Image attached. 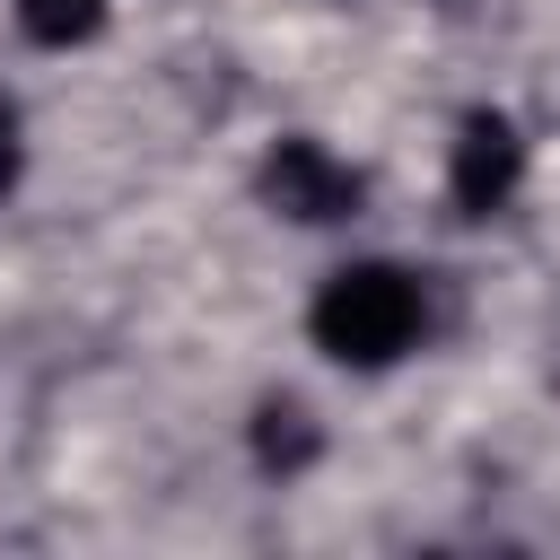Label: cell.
Returning <instances> with one entry per match:
<instances>
[{
	"label": "cell",
	"instance_id": "obj_1",
	"mask_svg": "<svg viewBox=\"0 0 560 560\" xmlns=\"http://www.w3.org/2000/svg\"><path fill=\"white\" fill-rule=\"evenodd\" d=\"M306 332H315V350L341 359V368H394L402 350H420L429 298H420V280H411L402 262H341V271L315 289Z\"/></svg>",
	"mask_w": 560,
	"mask_h": 560
},
{
	"label": "cell",
	"instance_id": "obj_2",
	"mask_svg": "<svg viewBox=\"0 0 560 560\" xmlns=\"http://www.w3.org/2000/svg\"><path fill=\"white\" fill-rule=\"evenodd\" d=\"M254 184H262V201H271L280 219H298V228H332V219H350L359 192H368L359 166H341L324 140H298V131L262 149V175H254Z\"/></svg>",
	"mask_w": 560,
	"mask_h": 560
},
{
	"label": "cell",
	"instance_id": "obj_3",
	"mask_svg": "<svg viewBox=\"0 0 560 560\" xmlns=\"http://www.w3.org/2000/svg\"><path fill=\"white\" fill-rule=\"evenodd\" d=\"M516 184H525V140H516V122H508L499 105H472V114L455 122V149H446V192H455V210H464V219H499V210L516 201Z\"/></svg>",
	"mask_w": 560,
	"mask_h": 560
},
{
	"label": "cell",
	"instance_id": "obj_4",
	"mask_svg": "<svg viewBox=\"0 0 560 560\" xmlns=\"http://www.w3.org/2000/svg\"><path fill=\"white\" fill-rule=\"evenodd\" d=\"M315 455H324V429H315V411H306L298 394H271V402L254 411V464H262V472H280V481H298Z\"/></svg>",
	"mask_w": 560,
	"mask_h": 560
},
{
	"label": "cell",
	"instance_id": "obj_5",
	"mask_svg": "<svg viewBox=\"0 0 560 560\" xmlns=\"http://www.w3.org/2000/svg\"><path fill=\"white\" fill-rule=\"evenodd\" d=\"M18 26H26V44L70 52V44H88L105 26V0H18Z\"/></svg>",
	"mask_w": 560,
	"mask_h": 560
},
{
	"label": "cell",
	"instance_id": "obj_6",
	"mask_svg": "<svg viewBox=\"0 0 560 560\" xmlns=\"http://www.w3.org/2000/svg\"><path fill=\"white\" fill-rule=\"evenodd\" d=\"M9 184H18V105L0 96V201H9Z\"/></svg>",
	"mask_w": 560,
	"mask_h": 560
}]
</instances>
